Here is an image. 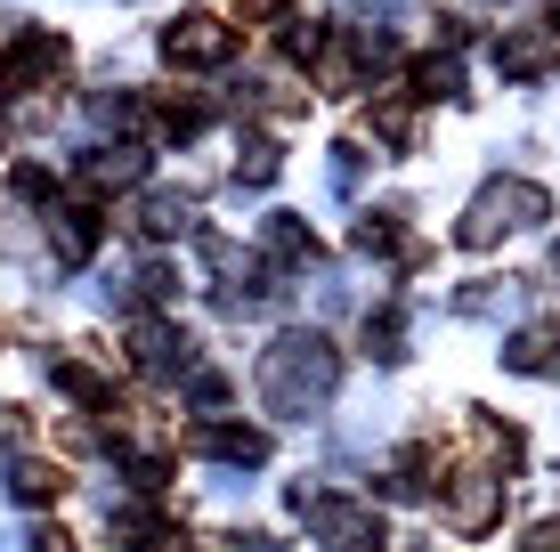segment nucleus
<instances>
[{
    "instance_id": "f257e3e1",
    "label": "nucleus",
    "mask_w": 560,
    "mask_h": 552,
    "mask_svg": "<svg viewBox=\"0 0 560 552\" xmlns=\"http://www.w3.org/2000/svg\"><path fill=\"white\" fill-rule=\"evenodd\" d=\"M334 390H341V350L317 326H308V333H277L260 350V398H268V414H317Z\"/></svg>"
},
{
    "instance_id": "f03ea898",
    "label": "nucleus",
    "mask_w": 560,
    "mask_h": 552,
    "mask_svg": "<svg viewBox=\"0 0 560 552\" xmlns=\"http://www.w3.org/2000/svg\"><path fill=\"white\" fill-rule=\"evenodd\" d=\"M536 220H552V196L536 179H488L471 196V212H463V227H455V244L463 252H488L495 236H512V227H536Z\"/></svg>"
},
{
    "instance_id": "7ed1b4c3",
    "label": "nucleus",
    "mask_w": 560,
    "mask_h": 552,
    "mask_svg": "<svg viewBox=\"0 0 560 552\" xmlns=\"http://www.w3.org/2000/svg\"><path fill=\"white\" fill-rule=\"evenodd\" d=\"M293 512L308 520V537L334 544V552H382V520L374 504H350V496H317V488H293Z\"/></svg>"
},
{
    "instance_id": "20e7f679",
    "label": "nucleus",
    "mask_w": 560,
    "mask_h": 552,
    "mask_svg": "<svg viewBox=\"0 0 560 552\" xmlns=\"http://www.w3.org/2000/svg\"><path fill=\"white\" fill-rule=\"evenodd\" d=\"M66 42L57 33H42V25H25L9 42V57H0V98H33V90H57V73H66Z\"/></svg>"
},
{
    "instance_id": "39448f33",
    "label": "nucleus",
    "mask_w": 560,
    "mask_h": 552,
    "mask_svg": "<svg viewBox=\"0 0 560 552\" xmlns=\"http://www.w3.org/2000/svg\"><path fill=\"white\" fill-rule=\"evenodd\" d=\"M163 57L171 66H228V57H236V25L211 16V9H179L163 25Z\"/></svg>"
},
{
    "instance_id": "423d86ee",
    "label": "nucleus",
    "mask_w": 560,
    "mask_h": 552,
    "mask_svg": "<svg viewBox=\"0 0 560 552\" xmlns=\"http://www.w3.org/2000/svg\"><path fill=\"white\" fill-rule=\"evenodd\" d=\"M130 357L163 383V374H187V366H196V341L171 326V317H139V326H130Z\"/></svg>"
},
{
    "instance_id": "0eeeda50",
    "label": "nucleus",
    "mask_w": 560,
    "mask_h": 552,
    "mask_svg": "<svg viewBox=\"0 0 560 552\" xmlns=\"http://www.w3.org/2000/svg\"><path fill=\"white\" fill-rule=\"evenodd\" d=\"M495 512H504V471H455V488H447V520L463 528V537L495 528Z\"/></svg>"
},
{
    "instance_id": "6e6552de",
    "label": "nucleus",
    "mask_w": 560,
    "mask_h": 552,
    "mask_svg": "<svg viewBox=\"0 0 560 552\" xmlns=\"http://www.w3.org/2000/svg\"><path fill=\"white\" fill-rule=\"evenodd\" d=\"M106 537H114V552H163V544H179V528L154 504H122V512H106Z\"/></svg>"
},
{
    "instance_id": "1a4fd4ad",
    "label": "nucleus",
    "mask_w": 560,
    "mask_h": 552,
    "mask_svg": "<svg viewBox=\"0 0 560 552\" xmlns=\"http://www.w3.org/2000/svg\"><path fill=\"white\" fill-rule=\"evenodd\" d=\"M545 66H552V33L545 25H520V33L495 42V73H504V82H536Z\"/></svg>"
},
{
    "instance_id": "9d476101",
    "label": "nucleus",
    "mask_w": 560,
    "mask_h": 552,
    "mask_svg": "<svg viewBox=\"0 0 560 552\" xmlns=\"http://www.w3.org/2000/svg\"><path fill=\"white\" fill-rule=\"evenodd\" d=\"M122 227H130V236H147V244H171V236H187V203L171 196V187H154V196H139L122 212Z\"/></svg>"
},
{
    "instance_id": "9b49d317",
    "label": "nucleus",
    "mask_w": 560,
    "mask_h": 552,
    "mask_svg": "<svg viewBox=\"0 0 560 552\" xmlns=\"http://www.w3.org/2000/svg\"><path fill=\"white\" fill-rule=\"evenodd\" d=\"M504 366H512V374H560V326H552V317L520 326V333L504 341Z\"/></svg>"
},
{
    "instance_id": "f8f14e48",
    "label": "nucleus",
    "mask_w": 560,
    "mask_h": 552,
    "mask_svg": "<svg viewBox=\"0 0 560 552\" xmlns=\"http://www.w3.org/2000/svg\"><path fill=\"white\" fill-rule=\"evenodd\" d=\"M260 252L268 260H277V269H317V236H308V220H293V212H277V220H268L260 227Z\"/></svg>"
},
{
    "instance_id": "ddd939ff",
    "label": "nucleus",
    "mask_w": 560,
    "mask_h": 552,
    "mask_svg": "<svg viewBox=\"0 0 560 552\" xmlns=\"http://www.w3.org/2000/svg\"><path fill=\"white\" fill-rule=\"evenodd\" d=\"M9 496L16 504H57V496H66V463H49V455H16V463H9Z\"/></svg>"
},
{
    "instance_id": "4468645a",
    "label": "nucleus",
    "mask_w": 560,
    "mask_h": 552,
    "mask_svg": "<svg viewBox=\"0 0 560 552\" xmlns=\"http://www.w3.org/2000/svg\"><path fill=\"white\" fill-rule=\"evenodd\" d=\"M196 447L220 455V463H268V431H244V423H203Z\"/></svg>"
},
{
    "instance_id": "2eb2a0df",
    "label": "nucleus",
    "mask_w": 560,
    "mask_h": 552,
    "mask_svg": "<svg viewBox=\"0 0 560 552\" xmlns=\"http://www.w3.org/2000/svg\"><path fill=\"white\" fill-rule=\"evenodd\" d=\"M49 236H57V260H66V269H82V260L98 252V212H90V203H66Z\"/></svg>"
},
{
    "instance_id": "dca6fc26",
    "label": "nucleus",
    "mask_w": 560,
    "mask_h": 552,
    "mask_svg": "<svg viewBox=\"0 0 560 552\" xmlns=\"http://www.w3.org/2000/svg\"><path fill=\"white\" fill-rule=\"evenodd\" d=\"M139 171H147L139 146H106V155H90V163H82V187H90V196H106V187H130Z\"/></svg>"
},
{
    "instance_id": "f3484780",
    "label": "nucleus",
    "mask_w": 560,
    "mask_h": 552,
    "mask_svg": "<svg viewBox=\"0 0 560 552\" xmlns=\"http://www.w3.org/2000/svg\"><path fill=\"white\" fill-rule=\"evenodd\" d=\"M365 357H382V366H398V357H407V309H374L365 317Z\"/></svg>"
},
{
    "instance_id": "a211bd4d",
    "label": "nucleus",
    "mask_w": 560,
    "mask_h": 552,
    "mask_svg": "<svg viewBox=\"0 0 560 552\" xmlns=\"http://www.w3.org/2000/svg\"><path fill=\"white\" fill-rule=\"evenodd\" d=\"M203 122H211L203 98H163V106H154V130H163V139H196Z\"/></svg>"
},
{
    "instance_id": "6ab92c4d",
    "label": "nucleus",
    "mask_w": 560,
    "mask_h": 552,
    "mask_svg": "<svg viewBox=\"0 0 560 552\" xmlns=\"http://www.w3.org/2000/svg\"><path fill=\"white\" fill-rule=\"evenodd\" d=\"M277 171H284L277 139H244V155H236V187H268Z\"/></svg>"
},
{
    "instance_id": "aec40b11",
    "label": "nucleus",
    "mask_w": 560,
    "mask_h": 552,
    "mask_svg": "<svg viewBox=\"0 0 560 552\" xmlns=\"http://www.w3.org/2000/svg\"><path fill=\"white\" fill-rule=\"evenodd\" d=\"M415 98H463L455 57H422V66H415Z\"/></svg>"
},
{
    "instance_id": "412c9836",
    "label": "nucleus",
    "mask_w": 560,
    "mask_h": 552,
    "mask_svg": "<svg viewBox=\"0 0 560 552\" xmlns=\"http://www.w3.org/2000/svg\"><path fill=\"white\" fill-rule=\"evenodd\" d=\"M358 252H398V212H365L358 220Z\"/></svg>"
},
{
    "instance_id": "4be33fe9",
    "label": "nucleus",
    "mask_w": 560,
    "mask_h": 552,
    "mask_svg": "<svg viewBox=\"0 0 560 552\" xmlns=\"http://www.w3.org/2000/svg\"><path fill=\"white\" fill-rule=\"evenodd\" d=\"M147 301H171V293H179V269H171V260H147Z\"/></svg>"
},
{
    "instance_id": "5701e85b",
    "label": "nucleus",
    "mask_w": 560,
    "mask_h": 552,
    "mask_svg": "<svg viewBox=\"0 0 560 552\" xmlns=\"http://www.w3.org/2000/svg\"><path fill=\"white\" fill-rule=\"evenodd\" d=\"M16 196L42 203V196H49V171H42V163H16Z\"/></svg>"
},
{
    "instance_id": "b1692460",
    "label": "nucleus",
    "mask_w": 560,
    "mask_h": 552,
    "mask_svg": "<svg viewBox=\"0 0 560 552\" xmlns=\"http://www.w3.org/2000/svg\"><path fill=\"white\" fill-rule=\"evenodd\" d=\"M334 187H341V196L358 187V146H334Z\"/></svg>"
},
{
    "instance_id": "393cba45",
    "label": "nucleus",
    "mask_w": 560,
    "mask_h": 552,
    "mask_svg": "<svg viewBox=\"0 0 560 552\" xmlns=\"http://www.w3.org/2000/svg\"><path fill=\"white\" fill-rule=\"evenodd\" d=\"M520 552H560V520H536V528H528V544H520Z\"/></svg>"
},
{
    "instance_id": "a878e982",
    "label": "nucleus",
    "mask_w": 560,
    "mask_h": 552,
    "mask_svg": "<svg viewBox=\"0 0 560 552\" xmlns=\"http://www.w3.org/2000/svg\"><path fill=\"white\" fill-rule=\"evenodd\" d=\"M196 407H228V383H220V374H196Z\"/></svg>"
},
{
    "instance_id": "bb28decb",
    "label": "nucleus",
    "mask_w": 560,
    "mask_h": 552,
    "mask_svg": "<svg viewBox=\"0 0 560 552\" xmlns=\"http://www.w3.org/2000/svg\"><path fill=\"white\" fill-rule=\"evenodd\" d=\"M25 544H33V552H73V537H66V528H33Z\"/></svg>"
},
{
    "instance_id": "cd10ccee",
    "label": "nucleus",
    "mask_w": 560,
    "mask_h": 552,
    "mask_svg": "<svg viewBox=\"0 0 560 552\" xmlns=\"http://www.w3.org/2000/svg\"><path fill=\"white\" fill-rule=\"evenodd\" d=\"M552 269H560V244H552Z\"/></svg>"
}]
</instances>
